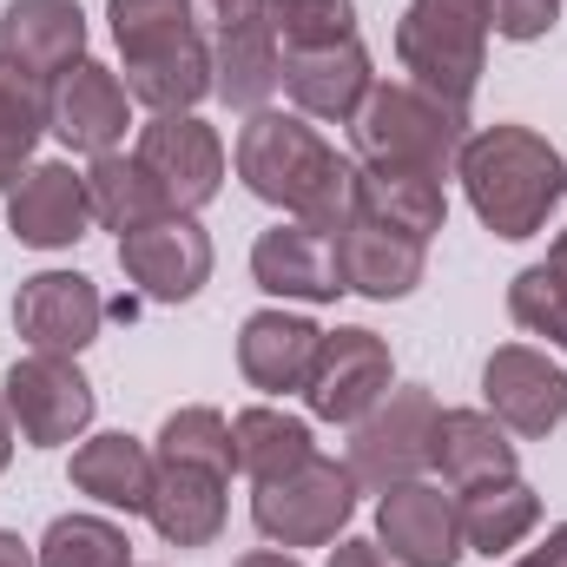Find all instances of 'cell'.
<instances>
[{
    "instance_id": "1",
    "label": "cell",
    "mask_w": 567,
    "mask_h": 567,
    "mask_svg": "<svg viewBox=\"0 0 567 567\" xmlns=\"http://www.w3.org/2000/svg\"><path fill=\"white\" fill-rule=\"evenodd\" d=\"M238 178L251 198L278 205L284 218L297 225H323V231H343L350 218V158L323 140L303 113H251L245 133H238V152H231Z\"/></svg>"
},
{
    "instance_id": "2",
    "label": "cell",
    "mask_w": 567,
    "mask_h": 567,
    "mask_svg": "<svg viewBox=\"0 0 567 567\" xmlns=\"http://www.w3.org/2000/svg\"><path fill=\"white\" fill-rule=\"evenodd\" d=\"M455 178H462L475 218H482L495 238L522 245V238H535V231L548 225V212L561 205L567 158L542 140V133H528V126H482V133H468L462 152H455Z\"/></svg>"
},
{
    "instance_id": "3",
    "label": "cell",
    "mask_w": 567,
    "mask_h": 567,
    "mask_svg": "<svg viewBox=\"0 0 567 567\" xmlns=\"http://www.w3.org/2000/svg\"><path fill=\"white\" fill-rule=\"evenodd\" d=\"M126 93L145 113H192L212 93V40L192 0H106Z\"/></svg>"
},
{
    "instance_id": "4",
    "label": "cell",
    "mask_w": 567,
    "mask_h": 567,
    "mask_svg": "<svg viewBox=\"0 0 567 567\" xmlns=\"http://www.w3.org/2000/svg\"><path fill=\"white\" fill-rule=\"evenodd\" d=\"M396 60L410 73V86L468 113L482 66H488V20L468 0H410L396 20Z\"/></svg>"
},
{
    "instance_id": "5",
    "label": "cell",
    "mask_w": 567,
    "mask_h": 567,
    "mask_svg": "<svg viewBox=\"0 0 567 567\" xmlns=\"http://www.w3.org/2000/svg\"><path fill=\"white\" fill-rule=\"evenodd\" d=\"M350 140H357V158L363 165H416V172L449 178L455 172V152L468 140V113L442 106L435 93L410 86V80H390V86H377L363 100Z\"/></svg>"
},
{
    "instance_id": "6",
    "label": "cell",
    "mask_w": 567,
    "mask_h": 567,
    "mask_svg": "<svg viewBox=\"0 0 567 567\" xmlns=\"http://www.w3.org/2000/svg\"><path fill=\"white\" fill-rule=\"evenodd\" d=\"M350 515H357V475L350 462H330V455H310L278 482H258L251 495V522L271 548H330L343 542Z\"/></svg>"
},
{
    "instance_id": "7",
    "label": "cell",
    "mask_w": 567,
    "mask_h": 567,
    "mask_svg": "<svg viewBox=\"0 0 567 567\" xmlns=\"http://www.w3.org/2000/svg\"><path fill=\"white\" fill-rule=\"evenodd\" d=\"M435 416H442L435 390L403 383V390H390L363 423H350V475H357V488L390 495V488H403V482H423Z\"/></svg>"
},
{
    "instance_id": "8",
    "label": "cell",
    "mask_w": 567,
    "mask_h": 567,
    "mask_svg": "<svg viewBox=\"0 0 567 567\" xmlns=\"http://www.w3.org/2000/svg\"><path fill=\"white\" fill-rule=\"evenodd\" d=\"M0 403H7L13 429L33 449H66V442H80L86 423H93V383L80 377L73 357H47V350L13 357V370L0 383Z\"/></svg>"
},
{
    "instance_id": "9",
    "label": "cell",
    "mask_w": 567,
    "mask_h": 567,
    "mask_svg": "<svg viewBox=\"0 0 567 567\" xmlns=\"http://www.w3.org/2000/svg\"><path fill=\"white\" fill-rule=\"evenodd\" d=\"M390 377H396L390 343L377 330H363V323H343V330H323L303 403H310L317 423H363L390 396Z\"/></svg>"
},
{
    "instance_id": "10",
    "label": "cell",
    "mask_w": 567,
    "mask_h": 567,
    "mask_svg": "<svg viewBox=\"0 0 567 567\" xmlns=\"http://www.w3.org/2000/svg\"><path fill=\"white\" fill-rule=\"evenodd\" d=\"M133 158L152 172V185L165 192L172 212H198L225 185V140L198 113H152V126H140Z\"/></svg>"
},
{
    "instance_id": "11",
    "label": "cell",
    "mask_w": 567,
    "mask_h": 567,
    "mask_svg": "<svg viewBox=\"0 0 567 567\" xmlns=\"http://www.w3.org/2000/svg\"><path fill=\"white\" fill-rule=\"evenodd\" d=\"M482 403L508 435H555L567 423V370L528 343H502L482 363Z\"/></svg>"
},
{
    "instance_id": "12",
    "label": "cell",
    "mask_w": 567,
    "mask_h": 567,
    "mask_svg": "<svg viewBox=\"0 0 567 567\" xmlns=\"http://www.w3.org/2000/svg\"><path fill=\"white\" fill-rule=\"evenodd\" d=\"M120 271L140 284L152 303H185L212 278V238L192 212H165L120 238Z\"/></svg>"
},
{
    "instance_id": "13",
    "label": "cell",
    "mask_w": 567,
    "mask_h": 567,
    "mask_svg": "<svg viewBox=\"0 0 567 567\" xmlns=\"http://www.w3.org/2000/svg\"><path fill=\"white\" fill-rule=\"evenodd\" d=\"M126 120H133V93H126V80H120L113 66H100V60H80L73 73H60V80L47 86V133L66 145V152H86V158L120 152Z\"/></svg>"
},
{
    "instance_id": "14",
    "label": "cell",
    "mask_w": 567,
    "mask_h": 567,
    "mask_svg": "<svg viewBox=\"0 0 567 567\" xmlns=\"http://www.w3.org/2000/svg\"><path fill=\"white\" fill-rule=\"evenodd\" d=\"M106 323V297L100 284L80 278V271H33L13 297V330L27 350H47V357H80Z\"/></svg>"
},
{
    "instance_id": "15",
    "label": "cell",
    "mask_w": 567,
    "mask_h": 567,
    "mask_svg": "<svg viewBox=\"0 0 567 567\" xmlns=\"http://www.w3.org/2000/svg\"><path fill=\"white\" fill-rule=\"evenodd\" d=\"M377 548L396 567H455L462 548V508L435 482H403L377 508Z\"/></svg>"
},
{
    "instance_id": "16",
    "label": "cell",
    "mask_w": 567,
    "mask_h": 567,
    "mask_svg": "<svg viewBox=\"0 0 567 567\" xmlns=\"http://www.w3.org/2000/svg\"><path fill=\"white\" fill-rule=\"evenodd\" d=\"M251 278L271 297H297V303H337L343 284V258H337V231L323 225H297L284 218L271 231H258L251 245Z\"/></svg>"
},
{
    "instance_id": "17",
    "label": "cell",
    "mask_w": 567,
    "mask_h": 567,
    "mask_svg": "<svg viewBox=\"0 0 567 567\" xmlns=\"http://www.w3.org/2000/svg\"><path fill=\"white\" fill-rule=\"evenodd\" d=\"M7 225L20 245L33 251H66L86 238L93 225V198H86V172H73L66 158H47V165H27L7 192Z\"/></svg>"
},
{
    "instance_id": "18",
    "label": "cell",
    "mask_w": 567,
    "mask_h": 567,
    "mask_svg": "<svg viewBox=\"0 0 567 567\" xmlns=\"http://www.w3.org/2000/svg\"><path fill=\"white\" fill-rule=\"evenodd\" d=\"M284 93L303 120L323 126H357L363 100L377 93L370 53L363 40H337V47H310V53H284Z\"/></svg>"
},
{
    "instance_id": "19",
    "label": "cell",
    "mask_w": 567,
    "mask_h": 567,
    "mask_svg": "<svg viewBox=\"0 0 567 567\" xmlns=\"http://www.w3.org/2000/svg\"><path fill=\"white\" fill-rule=\"evenodd\" d=\"M0 60H13L40 86L73 73L86 60V13H80V0H13L0 13Z\"/></svg>"
},
{
    "instance_id": "20",
    "label": "cell",
    "mask_w": 567,
    "mask_h": 567,
    "mask_svg": "<svg viewBox=\"0 0 567 567\" xmlns=\"http://www.w3.org/2000/svg\"><path fill=\"white\" fill-rule=\"evenodd\" d=\"M429 468L442 475L449 495L488 488V482H515L522 475V449L508 442V429L488 410H442L429 435Z\"/></svg>"
},
{
    "instance_id": "21",
    "label": "cell",
    "mask_w": 567,
    "mask_h": 567,
    "mask_svg": "<svg viewBox=\"0 0 567 567\" xmlns=\"http://www.w3.org/2000/svg\"><path fill=\"white\" fill-rule=\"evenodd\" d=\"M337 258H343V284H350L357 297H370V303L410 297V290L423 284V271H429L423 238H403V231H390V225H377V218H363V212L343 218Z\"/></svg>"
},
{
    "instance_id": "22",
    "label": "cell",
    "mask_w": 567,
    "mask_h": 567,
    "mask_svg": "<svg viewBox=\"0 0 567 567\" xmlns=\"http://www.w3.org/2000/svg\"><path fill=\"white\" fill-rule=\"evenodd\" d=\"M317 343H323V330L310 317H297V310H251L245 330H238V370L265 396H290V390L303 396Z\"/></svg>"
},
{
    "instance_id": "23",
    "label": "cell",
    "mask_w": 567,
    "mask_h": 567,
    "mask_svg": "<svg viewBox=\"0 0 567 567\" xmlns=\"http://www.w3.org/2000/svg\"><path fill=\"white\" fill-rule=\"evenodd\" d=\"M350 212H363V218H377V225L429 245L442 231V218H449V192H442L435 172H416V165H363L357 158V172H350Z\"/></svg>"
},
{
    "instance_id": "24",
    "label": "cell",
    "mask_w": 567,
    "mask_h": 567,
    "mask_svg": "<svg viewBox=\"0 0 567 567\" xmlns=\"http://www.w3.org/2000/svg\"><path fill=\"white\" fill-rule=\"evenodd\" d=\"M225 488H231V475H218V468L158 462L145 522H152L158 542H172V548H212L218 528H225Z\"/></svg>"
},
{
    "instance_id": "25",
    "label": "cell",
    "mask_w": 567,
    "mask_h": 567,
    "mask_svg": "<svg viewBox=\"0 0 567 567\" xmlns=\"http://www.w3.org/2000/svg\"><path fill=\"white\" fill-rule=\"evenodd\" d=\"M278 86H284V47H278V33H271V13L212 33V93L225 106L265 113Z\"/></svg>"
},
{
    "instance_id": "26",
    "label": "cell",
    "mask_w": 567,
    "mask_h": 567,
    "mask_svg": "<svg viewBox=\"0 0 567 567\" xmlns=\"http://www.w3.org/2000/svg\"><path fill=\"white\" fill-rule=\"evenodd\" d=\"M152 475H158V455L145 449L140 435L113 429V435H86L73 449V488L93 495L100 508H126V515H145L152 502Z\"/></svg>"
},
{
    "instance_id": "27",
    "label": "cell",
    "mask_w": 567,
    "mask_h": 567,
    "mask_svg": "<svg viewBox=\"0 0 567 567\" xmlns=\"http://www.w3.org/2000/svg\"><path fill=\"white\" fill-rule=\"evenodd\" d=\"M462 548L468 555H508V548H522L528 535H535V522H542V495L515 475V482H488V488H468L462 502Z\"/></svg>"
},
{
    "instance_id": "28",
    "label": "cell",
    "mask_w": 567,
    "mask_h": 567,
    "mask_svg": "<svg viewBox=\"0 0 567 567\" xmlns=\"http://www.w3.org/2000/svg\"><path fill=\"white\" fill-rule=\"evenodd\" d=\"M231 449H238V468H245L251 482H278V475L303 468V462L317 455V435H310L303 416L258 403V410H238V416H231Z\"/></svg>"
},
{
    "instance_id": "29",
    "label": "cell",
    "mask_w": 567,
    "mask_h": 567,
    "mask_svg": "<svg viewBox=\"0 0 567 567\" xmlns=\"http://www.w3.org/2000/svg\"><path fill=\"white\" fill-rule=\"evenodd\" d=\"M86 198H93V225H106V231H120V238L172 212L165 192L152 185V172H145L140 158H126V152H100V158L86 165Z\"/></svg>"
},
{
    "instance_id": "30",
    "label": "cell",
    "mask_w": 567,
    "mask_h": 567,
    "mask_svg": "<svg viewBox=\"0 0 567 567\" xmlns=\"http://www.w3.org/2000/svg\"><path fill=\"white\" fill-rule=\"evenodd\" d=\"M40 133H47V86L27 80L13 60H0V192H13Z\"/></svg>"
},
{
    "instance_id": "31",
    "label": "cell",
    "mask_w": 567,
    "mask_h": 567,
    "mask_svg": "<svg viewBox=\"0 0 567 567\" xmlns=\"http://www.w3.org/2000/svg\"><path fill=\"white\" fill-rule=\"evenodd\" d=\"M33 561L40 567H133V542H126V528L106 522V515H60V522L40 535Z\"/></svg>"
},
{
    "instance_id": "32",
    "label": "cell",
    "mask_w": 567,
    "mask_h": 567,
    "mask_svg": "<svg viewBox=\"0 0 567 567\" xmlns=\"http://www.w3.org/2000/svg\"><path fill=\"white\" fill-rule=\"evenodd\" d=\"M158 462H192V468H218V475H231V468H238L231 423H225L212 403L172 410V416H165V429H158Z\"/></svg>"
},
{
    "instance_id": "33",
    "label": "cell",
    "mask_w": 567,
    "mask_h": 567,
    "mask_svg": "<svg viewBox=\"0 0 567 567\" xmlns=\"http://www.w3.org/2000/svg\"><path fill=\"white\" fill-rule=\"evenodd\" d=\"M265 13H271V33H278L284 53L357 40V0H271Z\"/></svg>"
},
{
    "instance_id": "34",
    "label": "cell",
    "mask_w": 567,
    "mask_h": 567,
    "mask_svg": "<svg viewBox=\"0 0 567 567\" xmlns=\"http://www.w3.org/2000/svg\"><path fill=\"white\" fill-rule=\"evenodd\" d=\"M508 317L528 337H548V350H567V278L555 265H528L508 284Z\"/></svg>"
},
{
    "instance_id": "35",
    "label": "cell",
    "mask_w": 567,
    "mask_h": 567,
    "mask_svg": "<svg viewBox=\"0 0 567 567\" xmlns=\"http://www.w3.org/2000/svg\"><path fill=\"white\" fill-rule=\"evenodd\" d=\"M482 20H488V33H502V40H548L555 33V20H561V0H468Z\"/></svg>"
},
{
    "instance_id": "36",
    "label": "cell",
    "mask_w": 567,
    "mask_h": 567,
    "mask_svg": "<svg viewBox=\"0 0 567 567\" xmlns=\"http://www.w3.org/2000/svg\"><path fill=\"white\" fill-rule=\"evenodd\" d=\"M265 7H271V0H192L198 27H212V33H225V27H245V20H265Z\"/></svg>"
},
{
    "instance_id": "37",
    "label": "cell",
    "mask_w": 567,
    "mask_h": 567,
    "mask_svg": "<svg viewBox=\"0 0 567 567\" xmlns=\"http://www.w3.org/2000/svg\"><path fill=\"white\" fill-rule=\"evenodd\" d=\"M330 567H390V561H383V548H377V542H357V535H343V542L330 548Z\"/></svg>"
},
{
    "instance_id": "38",
    "label": "cell",
    "mask_w": 567,
    "mask_h": 567,
    "mask_svg": "<svg viewBox=\"0 0 567 567\" xmlns=\"http://www.w3.org/2000/svg\"><path fill=\"white\" fill-rule=\"evenodd\" d=\"M522 567H567V522H561V528H548V542H542Z\"/></svg>"
},
{
    "instance_id": "39",
    "label": "cell",
    "mask_w": 567,
    "mask_h": 567,
    "mask_svg": "<svg viewBox=\"0 0 567 567\" xmlns=\"http://www.w3.org/2000/svg\"><path fill=\"white\" fill-rule=\"evenodd\" d=\"M231 567H303L290 548H251V555H238Z\"/></svg>"
},
{
    "instance_id": "40",
    "label": "cell",
    "mask_w": 567,
    "mask_h": 567,
    "mask_svg": "<svg viewBox=\"0 0 567 567\" xmlns=\"http://www.w3.org/2000/svg\"><path fill=\"white\" fill-rule=\"evenodd\" d=\"M0 567H40V561H33V548H27L20 535H7V528H0Z\"/></svg>"
},
{
    "instance_id": "41",
    "label": "cell",
    "mask_w": 567,
    "mask_h": 567,
    "mask_svg": "<svg viewBox=\"0 0 567 567\" xmlns=\"http://www.w3.org/2000/svg\"><path fill=\"white\" fill-rule=\"evenodd\" d=\"M7 462H13V416H7V403H0V475H7Z\"/></svg>"
},
{
    "instance_id": "42",
    "label": "cell",
    "mask_w": 567,
    "mask_h": 567,
    "mask_svg": "<svg viewBox=\"0 0 567 567\" xmlns=\"http://www.w3.org/2000/svg\"><path fill=\"white\" fill-rule=\"evenodd\" d=\"M548 265H555V271L567 278V225H561V238H555V251H548Z\"/></svg>"
}]
</instances>
